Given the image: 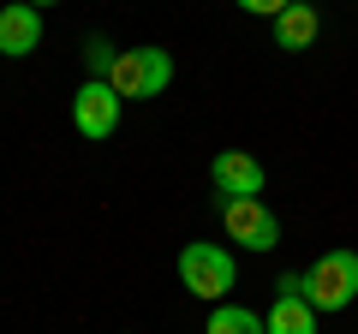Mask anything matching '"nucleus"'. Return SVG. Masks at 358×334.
Returning <instances> with one entry per match:
<instances>
[{
    "instance_id": "f8f14e48",
    "label": "nucleus",
    "mask_w": 358,
    "mask_h": 334,
    "mask_svg": "<svg viewBox=\"0 0 358 334\" xmlns=\"http://www.w3.org/2000/svg\"><path fill=\"white\" fill-rule=\"evenodd\" d=\"M233 6H239V13H257V18H281L293 0H233Z\"/></svg>"
},
{
    "instance_id": "ddd939ff",
    "label": "nucleus",
    "mask_w": 358,
    "mask_h": 334,
    "mask_svg": "<svg viewBox=\"0 0 358 334\" xmlns=\"http://www.w3.org/2000/svg\"><path fill=\"white\" fill-rule=\"evenodd\" d=\"M30 6H60V0H30Z\"/></svg>"
},
{
    "instance_id": "423d86ee",
    "label": "nucleus",
    "mask_w": 358,
    "mask_h": 334,
    "mask_svg": "<svg viewBox=\"0 0 358 334\" xmlns=\"http://www.w3.org/2000/svg\"><path fill=\"white\" fill-rule=\"evenodd\" d=\"M268 334H317V305L305 298V281L299 275H281L275 281V305H268Z\"/></svg>"
},
{
    "instance_id": "7ed1b4c3",
    "label": "nucleus",
    "mask_w": 358,
    "mask_h": 334,
    "mask_svg": "<svg viewBox=\"0 0 358 334\" xmlns=\"http://www.w3.org/2000/svg\"><path fill=\"white\" fill-rule=\"evenodd\" d=\"M108 84H114L126 102H155V96L173 84V54L167 48H120Z\"/></svg>"
},
{
    "instance_id": "f257e3e1",
    "label": "nucleus",
    "mask_w": 358,
    "mask_h": 334,
    "mask_svg": "<svg viewBox=\"0 0 358 334\" xmlns=\"http://www.w3.org/2000/svg\"><path fill=\"white\" fill-rule=\"evenodd\" d=\"M179 286H185L192 298H203V305H227V293L239 286V263H233L227 245L192 239L185 251H179Z\"/></svg>"
},
{
    "instance_id": "9d476101",
    "label": "nucleus",
    "mask_w": 358,
    "mask_h": 334,
    "mask_svg": "<svg viewBox=\"0 0 358 334\" xmlns=\"http://www.w3.org/2000/svg\"><path fill=\"white\" fill-rule=\"evenodd\" d=\"M203 334H268V322L251 305H215L209 322H203Z\"/></svg>"
},
{
    "instance_id": "39448f33",
    "label": "nucleus",
    "mask_w": 358,
    "mask_h": 334,
    "mask_svg": "<svg viewBox=\"0 0 358 334\" xmlns=\"http://www.w3.org/2000/svg\"><path fill=\"white\" fill-rule=\"evenodd\" d=\"M120 114H126V96H120L108 78H84V84H78V96H72V126L84 131V138L108 143V138L120 131Z\"/></svg>"
},
{
    "instance_id": "6e6552de",
    "label": "nucleus",
    "mask_w": 358,
    "mask_h": 334,
    "mask_svg": "<svg viewBox=\"0 0 358 334\" xmlns=\"http://www.w3.org/2000/svg\"><path fill=\"white\" fill-rule=\"evenodd\" d=\"M36 48H42V6H30V0L0 6V54L6 60H24Z\"/></svg>"
},
{
    "instance_id": "4468645a",
    "label": "nucleus",
    "mask_w": 358,
    "mask_h": 334,
    "mask_svg": "<svg viewBox=\"0 0 358 334\" xmlns=\"http://www.w3.org/2000/svg\"><path fill=\"white\" fill-rule=\"evenodd\" d=\"M310 6H317V0H310Z\"/></svg>"
},
{
    "instance_id": "20e7f679",
    "label": "nucleus",
    "mask_w": 358,
    "mask_h": 334,
    "mask_svg": "<svg viewBox=\"0 0 358 334\" xmlns=\"http://www.w3.org/2000/svg\"><path fill=\"white\" fill-rule=\"evenodd\" d=\"M299 281H305V298L317 305V317L322 310H346L358 298V251H322Z\"/></svg>"
},
{
    "instance_id": "f03ea898",
    "label": "nucleus",
    "mask_w": 358,
    "mask_h": 334,
    "mask_svg": "<svg viewBox=\"0 0 358 334\" xmlns=\"http://www.w3.org/2000/svg\"><path fill=\"white\" fill-rule=\"evenodd\" d=\"M215 215H221V233L251 257H268L281 245V221L263 197H215Z\"/></svg>"
},
{
    "instance_id": "9b49d317",
    "label": "nucleus",
    "mask_w": 358,
    "mask_h": 334,
    "mask_svg": "<svg viewBox=\"0 0 358 334\" xmlns=\"http://www.w3.org/2000/svg\"><path fill=\"white\" fill-rule=\"evenodd\" d=\"M114 60H120V48H114L108 36H90V42H84V66H90V78H108V72H114Z\"/></svg>"
},
{
    "instance_id": "0eeeda50",
    "label": "nucleus",
    "mask_w": 358,
    "mask_h": 334,
    "mask_svg": "<svg viewBox=\"0 0 358 334\" xmlns=\"http://www.w3.org/2000/svg\"><path fill=\"white\" fill-rule=\"evenodd\" d=\"M209 185H215V197H257V191L268 185V173H263V161H257V155L221 150L215 161H209Z\"/></svg>"
},
{
    "instance_id": "1a4fd4ad",
    "label": "nucleus",
    "mask_w": 358,
    "mask_h": 334,
    "mask_svg": "<svg viewBox=\"0 0 358 334\" xmlns=\"http://www.w3.org/2000/svg\"><path fill=\"white\" fill-rule=\"evenodd\" d=\"M275 24V48H287V54H305L310 42L322 36V18H317V6L310 0H293L281 18H268Z\"/></svg>"
}]
</instances>
